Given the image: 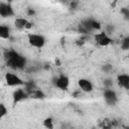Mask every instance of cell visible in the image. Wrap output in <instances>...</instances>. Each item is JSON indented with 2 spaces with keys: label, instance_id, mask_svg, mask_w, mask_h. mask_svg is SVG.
<instances>
[{
  "label": "cell",
  "instance_id": "1",
  "mask_svg": "<svg viewBox=\"0 0 129 129\" xmlns=\"http://www.w3.org/2000/svg\"><path fill=\"white\" fill-rule=\"evenodd\" d=\"M6 63H7V67H9L13 70H20V69L24 68V66L26 63V59L24 56H22L18 53L9 59H6Z\"/></svg>",
  "mask_w": 129,
  "mask_h": 129
},
{
  "label": "cell",
  "instance_id": "2",
  "mask_svg": "<svg viewBox=\"0 0 129 129\" xmlns=\"http://www.w3.org/2000/svg\"><path fill=\"white\" fill-rule=\"evenodd\" d=\"M28 42L31 46L40 48L44 45L45 43V39L42 35L40 34H34V33H30L28 34Z\"/></svg>",
  "mask_w": 129,
  "mask_h": 129
},
{
  "label": "cell",
  "instance_id": "3",
  "mask_svg": "<svg viewBox=\"0 0 129 129\" xmlns=\"http://www.w3.org/2000/svg\"><path fill=\"white\" fill-rule=\"evenodd\" d=\"M5 81L6 84L10 87H15V86H21L24 85V81H22L18 76L11 74V73H6L5 74Z\"/></svg>",
  "mask_w": 129,
  "mask_h": 129
},
{
  "label": "cell",
  "instance_id": "4",
  "mask_svg": "<svg viewBox=\"0 0 129 129\" xmlns=\"http://www.w3.org/2000/svg\"><path fill=\"white\" fill-rule=\"evenodd\" d=\"M94 38H95L96 42H97L99 45H101V46H107V45H109V44L111 43V41H112L111 38L107 35L106 32H100V33H98V34H95Z\"/></svg>",
  "mask_w": 129,
  "mask_h": 129
},
{
  "label": "cell",
  "instance_id": "5",
  "mask_svg": "<svg viewBox=\"0 0 129 129\" xmlns=\"http://www.w3.org/2000/svg\"><path fill=\"white\" fill-rule=\"evenodd\" d=\"M14 14L13 8L9 3L0 2V15L2 17H10Z\"/></svg>",
  "mask_w": 129,
  "mask_h": 129
},
{
  "label": "cell",
  "instance_id": "6",
  "mask_svg": "<svg viewBox=\"0 0 129 129\" xmlns=\"http://www.w3.org/2000/svg\"><path fill=\"white\" fill-rule=\"evenodd\" d=\"M104 99H105L107 104L114 105L117 102V95H116L115 91H113L111 89H107L104 92Z\"/></svg>",
  "mask_w": 129,
  "mask_h": 129
},
{
  "label": "cell",
  "instance_id": "7",
  "mask_svg": "<svg viewBox=\"0 0 129 129\" xmlns=\"http://www.w3.org/2000/svg\"><path fill=\"white\" fill-rule=\"evenodd\" d=\"M54 84H55V86H56L58 89H60V90H66V89L69 87L70 80H69V78H68L67 76H60V77H58V78L55 80Z\"/></svg>",
  "mask_w": 129,
  "mask_h": 129
},
{
  "label": "cell",
  "instance_id": "8",
  "mask_svg": "<svg viewBox=\"0 0 129 129\" xmlns=\"http://www.w3.org/2000/svg\"><path fill=\"white\" fill-rule=\"evenodd\" d=\"M78 84H79V87L81 88V90L84 91V92H86V93H90V92L93 91V85L87 79H81V80H79V83Z\"/></svg>",
  "mask_w": 129,
  "mask_h": 129
},
{
  "label": "cell",
  "instance_id": "9",
  "mask_svg": "<svg viewBox=\"0 0 129 129\" xmlns=\"http://www.w3.org/2000/svg\"><path fill=\"white\" fill-rule=\"evenodd\" d=\"M26 97H28V94L23 89H18L13 93V102L18 103V102L24 100Z\"/></svg>",
  "mask_w": 129,
  "mask_h": 129
},
{
  "label": "cell",
  "instance_id": "10",
  "mask_svg": "<svg viewBox=\"0 0 129 129\" xmlns=\"http://www.w3.org/2000/svg\"><path fill=\"white\" fill-rule=\"evenodd\" d=\"M117 83L120 87L129 90V76L128 75H119L117 77Z\"/></svg>",
  "mask_w": 129,
  "mask_h": 129
},
{
  "label": "cell",
  "instance_id": "11",
  "mask_svg": "<svg viewBox=\"0 0 129 129\" xmlns=\"http://www.w3.org/2000/svg\"><path fill=\"white\" fill-rule=\"evenodd\" d=\"M10 36V29L6 25H0V37L2 39H8Z\"/></svg>",
  "mask_w": 129,
  "mask_h": 129
},
{
  "label": "cell",
  "instance_id": "12",
  "mask_svg": "<svg viewBox=\"0 0 129 129\" xmlns=\"http://www.w3.org/2000/svg\"><path fill=\"white\" fill-rule=\"evenodd\" d=\"M14 23H15V27L17 29H23V28H26L28 21L25 18H16Z\"/></svg>",
  "mask_w": 129,
  "mask_h": 129
},
{
  "label": "cell",
  "instance_id": "13",
  "mask_svg": "<svg viewBox=\"0 0 129 129\" xmlns=\"http://www.w3.org/2000/svg\"><path fill=\"white\" fill-rule=\"evenodd\" d=\"M28 97H30V98H32V99H43L45 96H44V94H43L42 91L35 89L34 91H32V92L28 95Z\"/></svg>",
  "mask_w": 129,
  "mask_h": 129
},
{
  "label": "cell",
  "instance_id": "14",
  "mask_svg": "<svg viewBox=\"0 0 129 129\" xmlns=\"http://www.w3.org/2000/svg\"><path fill=\"white\" fill-rule=\"evenodd\" d=\"M121 48L123 50H128L129 49V36H126L122 39L121 41Z\"/></svg>",
  "mask_w": 129,
  "mask_h": 129
},
{
  "label": "cell",
  "instance_id": "15",
  "mask_svg": "<svg viewBox=\"0 0 129 129\" xmlns=\"http://www.w3.org/2000/svg\"><path fill=\"white\" fill-rule=\"evenodd\" d=\"M90 24H91V27L93 30H99L101 28V24L99 21L97 20H94V19H90Z\"/></svg>",
  "mask_w": 129,
  "mask_h": 129
},
{
  "label": "cell",
  "instance_id": "16",
  "mask_svg": "<svg viewBox=\"0 0 129 129\" xmlns=\"http://www.w3.org/2000/svg\"><path fill=\"white\" fill-rule=\"evenodd\" d=\"M43 125H44V127L47 128V129H52V128H53L52 119H51V118H46V119H44V121H43Z\"/></svg>",
  "mask_w": 129,
  "mask_h": 129
},
{
  "label": "cell",
  "instance_id": "17",
  "mask_svg": "<svg viewBox=\"0 0 129 129\" xmlns=\"http://www.w3.org/2000/svg\"><path fill=\"white\" fill-rule=\"evenodd\" d=\"M6 114H7V109L5 108L4 104H1L0 105V116H1V118H3Z\"/></svg>",
  "mask_w": 129,
  "mask_h": 129
},
{
  "label": "cell",
  "instance_id": "18",
  "mask_svg": "<svg viewBox=\"0 0 129 129\" xmlns=\"http://www.w3.org/2000/svg\"><path fill=\"white\" fill-rule=\"evenodd\" d=\"M121 13L123 14L125 19H129V8H122Z\"/></svg>",
  "mask_w": 129,
  "mask_h": 129
},
{
  "label": "cell",
  "instance_id": "19",
  "mask_svg": "<svg viewBox=\"0 0 129 129\" xmlns=\"http://www.w3.org/2000/svg\"><path fill=\"white\" fill-rule=\"evenodd\" d=\"M104 84H105V86H106V87H108V88H109V87L112 85V82H111V80H106V81L104 82Z\"/></svg>",
  "mask_w": 129,
  "mask_h": 129
},
{
  "label": "cell",
  "instance_id": "20",
  "mask_svg": "<svg viewBox=\"0 0 129 129\" xmlns=\"http://www.w3.org/2000/svg\"><path fill=\"white\" fill-rule=\"evenodd\" d=\"M33 13H34V11H33V10H31V9L29 8V9H28V14H29V15H31V14H33Z\"/></svg>",
  "mask_w": 129,
  "mask_h": 129
},
{
  "label": "cell",
  "instance_id": "21",
  "mask_svg": "<svg viewBox=\"0 0 129 129\" xmlns=\"http://www.w3.org/2000/svg\"><path fill=\"white\" fill-rule=\"evenodd\" d=\"M126 129H129V127H128V128H126Z\"/></svg>",
  "mask_w": 129,
  "mask_h": 129
}]
</instances>
